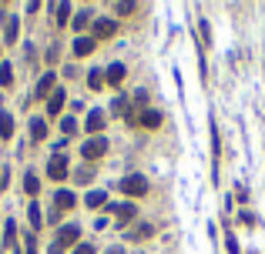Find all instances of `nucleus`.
<instances>
[{
  "label": "nucleus",
  "instance_id": "obj_8",
  "mask_svg": "<svg viewBox=\"0 0 265 254\" xmlns=\"http://www.w3.org/2000/svg\"><path fill=\"white\" fill-rule=\"evenodd\" d=\"M64 101H67V94H64V90H54V94H50V101H47V114H50V117H57V114H61Z\"/></svg>",
  "mask_w": 265,
  "mask_h": 254
},
{
  "label": "nucleus",
  "instance_id": "obj_4",
  "mask_svg": "<svg viewBox=\"0 0 265 254\" xmlns=\"http://www.w3.org/2000/svg\"><path fill=\"white\" fill-rule=\"evenodd\" d=\"M104 151H108V141L104 137H91L84 147H81V154H84V161H97V157H104Z\"/></svg>",
  "mask_w": 265,
  "mask_h": 254
},
{
  "label": "nucleus",
  "instance_id": "obj_14",
  "mask_svg": "<svg viewBox=\"0 0 265 254\" xmlns=\"http://www.w3.org/2000/svg\"><path fill=\"white\" fill-rule=\"evenodd\" d=\"M84 204L88 207H101V204H108V194L104 190H91L88 198H84Z\"/></svg>",
  "mask_w": 265,
  "mask_h": 254
},
{
  "label": "nucleus",
  "instance_id": "obj_11",
  "mask_svg": "<svg viewBox=\"0 0 265 254\" xmlns=\"http://www.w3.org/2000/svg\"><path fill=\"white\" fill-rule=\"evenodd\" d=\"M84 127H88L91 134H101V127H104V114H101V111H91V114H88V124H84Z\"/></svg>",
  "mask_w": 265,
  "mask_h": 254
},
{
  "label": "nucleus",
  "instance_id": "obj_18",
  "mask_svg": "<svg viewBox=\"0 0 265 254\" xmlns=\"http://www.w3.org/2000/svg\"><path fill=\"white\" fill-rule=\"evenodd\" d=\"M88 87L91 90H101V87H104V74H101V71H91L88 74Z\"/></svg>",
  "mask_w": 265,
  "mask_h": 254
},
{
  "label": "nucleus",
  "instance_id": "obj_7",
  "mask_svg": "<svg viewBox=\"0 0 265 254\" xmlns=\"http://www.w3.org/2000/svg\"><path fill=\"white\" fill-rule=\"evenodd\" d=\"M94 47H97L94 37H77V40H74V57H88Z\"/></svg>",
  "mask_w": 265,
  "mask_h": 254
},
{
  "label": "nucleus",
  "instance_id": "obj_9",
  "mask_svg": "<svg viewBox=\"0 0 265 254\" xmlns=\"http://www.w3.org/2000/svg\"><path fill=\"white\" fill-rule=\"evenodd\" d=\"M44 137H47V120L34 117L31 120V141H44Z\"/></svg>",
  "mask_w": 265,
  "mask_h": 254
},
{
  "label": "nucleus",
  "instance_id": "obj_10",
  "mask_svg": "<svg viewBox=\"0 0 265 254\" xmlns=\"http://www.w3.org/2000/svg\"><path fill=\"white\" fill-rule=\"evenodd\" d=\"M124 80V64H111L104 74V84H121Z\"/></svg>",
  "mask_w": 265,
  "mask_h": 254
},
{
  "label": "nucleus",
  "instance_id": "obj_20",
  "mask_svg": "<svg viewBox=\"0 0 265 254\" xmlns=\"http://www.w3.org/2000/svg\"><path fill=\"white\" fill-rule=\"evenodd\" d=\"M0 84H4V87H10V84H14V71H10V64H4V67H0Z\"/></svg>",
  "mask_w": 265,
  "mask_h": 254
},
{
  "label": "nucleus",
  "instance_id": "obj_23",
  "mask_svg": "<svg viewBox=\"0 0 265 254\" xmlns=\"http://www.w3.org/2000/svg\"><path fill=\"white\" fill-rule=\"evenodd\" d=\"M61 131H64V134H74V131H77V120H74V117H64V120H61Z\"/></svg>",
  "mask_w": 265,
  "mask_h": 254
},
{
  "label": "nucleus",
  "instance_id": "obj_6",
  "mask_svg": "<svg viewBox=\"0 0 265 254\" xmlns=\"http://www.w3.org/2000/svg\"><path fill=\"white\" fill-rule=\"evenodd\" d=\"M54 204H57V211H71V207L77 204V198H74V190H57Z\"/></svg>",
  "mask_w": 265,
  "mask_h": 254
},
{
  "label": "nucleus",
  "instance_id": "obj_28",
  "mask_svg": "<svg viewBox=\"0 0 265 254\" xmlns=\"http://www.w3.org/2000/svg\"><path fill=\"white\" fill-rule=\"evenodd\" d=\"M108 254H124V247H111V251H108Z\"/></svg>",
  "mask_w": 265,
  "mask_h": 254
},
{
  "label": "nucleus",
  "instance_id": "obj_26",
  "mask_svg": "<svg viewBox=\"0 0 265 254\" xmlns=\"http://www.w3.org/2000/svg\"><path fill=\"white\" fill-rule=\"evenodd\" d=\"M114 10H118V14H131V10H135V4H118Z\"/></svg>",
  "mask_w": 265,
  "mask_h": 254
},
{
  "label": "nucleus",
  "instance_id": "obj_13",
  "mask_svg": "<svg viewBox=\"0 0 265 254\" xmlns=\"http://www.w3.org/2000/svg\"><path fill=\"white\" fill-rule=\"evenodd\" d=\"M111 211H118V221H131L135 217V204H111Z\"/></svg>",
  "mask_w": 265,
  "mask_h": 254
},
{
  "label": "nucleus",
  "instance_id": "obj_17",
  "mask_svg": "<svg viewBox=\"0 0 265 254\" xmlns=\"http://www.w3.org/2000/svg\"><path fill=\"white\" fill-rule=\"evenodd\" d=\"M10 134H14V117L0 111V137H10Z\"/></svg>",
  "mask_w": 265,
  "mask_h": 254
},
{
  "label": "nucleus",
  "instance_id": "obj_15",
  "mask_svg": "<svg viewBox=\"0 0 265 254\" xmlns=\"http://www.w3.org/2000/svg\"><path fill=\"white\" fill-rule=\"evenodd\" d=\"M141 127H151V131H154V127H161V114L158 111H145V114H141Z\"/></svg>",
  "mask_w": 265,
  "mask_h": 254
},
{
  "label": "nucleus",
  "instance_id": "obj_5",
  "mask_svg": "<svg viewBox=\"0 0 265 254\" xmlns=\"http://www.w3.org/2000/svg\"><path fill=\"white\" fill-rule=\"evenodd\" d=\"M54 84H57L54 71H47V74H44V77L37 80V87H34V97H44V101H47V97L54 94Z\"/></svg>",
  "mask_w": 265,
  "mask_h": 254
},
{
  "label": "nucleus",
  "instance_id": "obj_19",
  "mask_svg": "<svg viewBox=\"0 0 265 254\" xmlns=\"http://www.w3.org/2000/svg\"><path fill=\"white\" fill-rule=\"evenodd\" d=\"M24 190H27V194H37V190H40V181H37V174H34V171L27 174V181H24Z\"/></svg>",
  "mask_w": 265,
  "mask_h": 254
},
{
  "label": "nucleus",
  "instance_id": "obj_25",
  "mask_svg": "<svg viewBox=\"0 0 265 254\" xmlns=\"http://www.w3.org/2000/svg\"><path fill=\"white\" fill-rule=\"evenodd\" d=\"M74 254H94V247H91V244H77V247H74Z\"/></svg>",
  "mask_w": 265,
  "mask_h": 254
},
{
  "label": "nucleus",
  "instance_id": "obj_3",
  "mask_svg": "<svg viewBox=\"0 0 265 254\" xmlns=\"http://www.w3.org/2000/svg\"><path fill=\"white\" fill-rule=\"evenodd\" d=\"M47 177H50V181H64V177H67V157L61 151L47 161Z\"/></svg>",
  "mask_w": 265,
  "mask_h": 254
},
{
  "label": "nucleus",
  "instance_id": "obj_24",
  "mask_svg": "<svg viewBox=\"0 0 265 254\" xmlns=\"http://www.w3.org/2000/svg\"><path fill=\"white\" fill-rule=\"evenodd\" d=\"M67 14H71V7L67 4H57V24H67Z\"/></svg>",
  "mask_w": 265,
  "mask_h": 254
},
{
  "label": "nucleus",
  "instance_id": "obj_16",
  "mask_svg": "<svg viewBox=\"0 0 265 254\" xmlns=\"http://www.w3.org/2000/svg\"><path fill=\"white\" fill-rule=\"evenodd\" d=\"M17 30H20V20H17V17H7V27H4L7 44H14V40H17Z\"/></svg>",
  "mask_w": 265,
  "mask_h": 254
},
{
  "label": "nucleus",
  "instance_id": "obj_12",
  "mask_svg": "<svg viewBox=\"0 0 265 254\" xmlns=\"http://www.w3.org/2000/svg\"><path fill=\"white\" fill-rule=\"evenodd\" d=\"M114 30H118L114 20H94V37H111Z\"/></svg>",
  "mask_w": 265,
  "mask_h": 254
},
{
  "label": "nucleus",
  "instance_id": "obj_21",
  "mask_svg": "<svg viewBox=\"0 0 265 254\" xmlns=\"http://www.w3.org/2000/svg\"><path fill=\"white\" fill-rule=\"evenodd\" d=\"M27 214H31V228L37 231V228H40V207H37V204H31V211H27Z\"/></svg>",
  "mask_w": 265,
  "mask_h": 254
},
{
  "label": "nucleus",
  "instance_id": "obj_2",
  "mask_svg": "<svg viewBox=\"0 0 265 254\" xmlns=\"http://www.w3.org/2000/svg\"><path fill=\"white\" fill-rule=\"evenodd\" d=\"M121 190H124L128 198H145V194H148V181L141 174H131V177L121 181Z\"/></svg>",
  "mask_w": 265,
  "mask_h": 254
},
{
  "label": "nucleus",
  "instance_id": "obj_22",
  "mask_svg": "<svg viewBox=\"0 0 265 254\" xmlns=\"http://www.w3.org/2000/svg\"><path fill=\"white\" fill-rule=\"evenodd\" d=\"M88 24H91V14H77L74 17V30H84Z\"/></svg>",
  "mask_w": 265,
  "mask_h": 254
},
{
  "label": "nucleus",
  "instance_id": "obj_1",
  "mask_svg": "<svg viewBox=\"0 0 265 254\" xmlns=\"http://www.w3.org/2000/svg\"><path fill=\"white\" fill-rule=\"evenodd\" d=\"M77 238H81V228H77V224H64V228H61V234H57V241L50 244V254H64V247L74 244Z\"/></svg>",
  "mask_w": 265,
  "mask_h": 254
},
{
  "label": "nucleus",
  "instance_id": "obj_27",
  "mask_svg": "<svg viewBox=\"0 0 265 254\" xmlns=\"http://www.w3.org/2000/svg\"><path fill=\"white\" fill-rule=\"evenodd\" d=\"M74 181H81V184H88V181H91V171H77V177H74Z\"/></svg>",
  "mask_w": 265,
  "mask_h": 254
}]
</instances>
